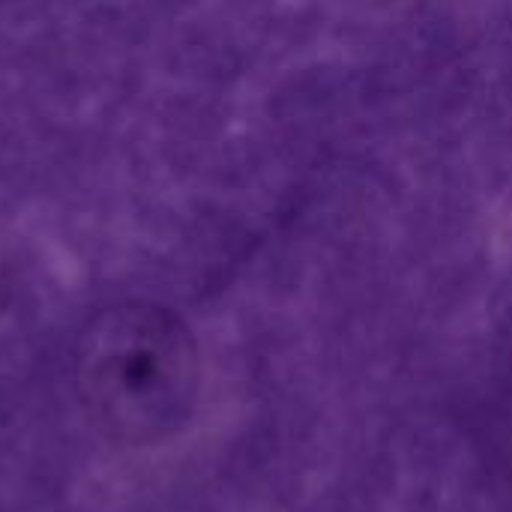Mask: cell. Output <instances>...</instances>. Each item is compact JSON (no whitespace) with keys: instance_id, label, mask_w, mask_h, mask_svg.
Instances as JSON below:
<instances>
[{"instance_id":"1","label":"cell","mask_w":512,"mask_h":512,"mask_svg":"<svg viewBox=\"0 0 512 512\" xmlns=\"http://www.w3.org/2000/svg\"><path fill=\"white\" fill-rule=\"evenodd\" d=\"M87 375L96 414L132 441L171 435L189 420L198 393L195 354L168 330H141L129 348L99 354Z\"/></svg>"}]
</instances>
